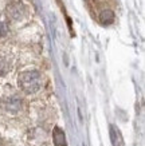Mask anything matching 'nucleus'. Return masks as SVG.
Here are the masks:
<instances>
[{"mask_svg": "<svg viewBox=\"0 0 145 146\" xmlns=\"http://www.w3.org/2000/svg\"><path fill=\"white\" fill-rule=\"evenodd\" d=\"M19 87L27 94H34L40 89L42 78L38 71H24L19 75Z\"/></svg>", "mask_w": 145, "mask_h": 146, "instance_id": "obj_1", "label": "nucleus"}, {"mask_svg": "<svg viewBox=\"0 0 145 146\" xmlns=\"http://www.w3.org/2000/svg\"><path fill=\"white\" fill-rule=\"evenodd\" d=\"M7 12H8V16L13 20H20L23 18V15L26 12V7L20 3V1H16V3H12L11 5L7 7Z\"/></svg>", "mask_w": 145, "mask_h": 146, "instance_id": "obj_2", "label": "nucleus"}, {"mask_svg": "<svg viewBox=\"0 0 145 146\" xmlns=\"http://www.w3.org/2000/svg\"><path fill=\"white\" fill-rule=\"evenodd\" d=\"M4 105H5V109L8 111H18L19 109H20V106H22V102H20V99H19L18 97H11V98H5L4 99Z\"/></svg>", "mask_w": 145, "mask_h": 146, "instance_id": "obj_3", "label": "nucleus"}, {"mask_svg": "<svg viewBox=\"0 0 145 146\" xmlns=\"http://www.w3.org/2000/svg\"><path fill=\"white\" fill-rule=\"evenodd\" d=\"M110 138H112V143L113 146H122L124 143V139H122V135L120 133V130L116 126H110Z\"/></svg>", "mask_w": 145, "mask_h": 146, "instance_id": "obj_4", "label": "nucleus"}, {"mask_svg": "<svg viewBox=\"0 0 145 146\" xmlns=\"http://www.w3.org/2000/svg\"><path fill=\"white\" fill-rule=\"evenodd\" d=\"M100 22L102 24H110V23L114 22V12L110 11V9H104L100 13Z\"/></svg>", "mask_w": 145, "mask_h": 146, "instance_id": "obj_5", "label": "nucleus"}, {"mask_svg": "<svg viewBox=\"0 0 145 146\" xmlns=\"http://www.w3.org/2000/svg\"><path fill=\"white\" fill-rule=\"evenodd\" d=\"M53 138H54V143L55 146H65V133L62 131L59 127L54 129V133H53Z\"/></svg>", "mask_w": 145, "mask_h": 146, "instance_id": "obj_6", "label": "nucleus"}, {"mask_svg": "<svg viewBox=\"0 0 145 146\" xmlns=\"http://www.w3.org/2000/svg\"><path fill=\"white\" fill-rule=\"evenodd\" d=\"M7 71H8V66H7V63L4 62V59H1V58H0V75H4Z\"/></svg>", "mask_w": 145, "mask_h": 146, "instance_id": "obj_7", "label": "nucleus"}, {"mask_svg": "<svg viewBox=\"0 0 145 146\" xmlns=\"http://www.w3.org/2000/svg\"><path fill=\"white\" fill-rule=\"evenodd\" d=\"M7 30H8L7 28V23L0 19V36H4L7 34Z\"/></svg>", "mask_w": 145, "mask_h": 146, "instance_id": "obj_8", "label": "nucleus"}]
</instances>
